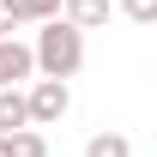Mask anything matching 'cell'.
I'll return each instance as SVG.
<instances>
[{
	"label": "cell",
	"instance_id": "1",
	"mask_svg": "<svg viewBox=\"0 0 157 157\" xmlns=\"http://www.w3.org/2000/svg\"><path fill=\"white\" fill-rule=\"evenodd\" d=\"M30 60H36V73L42 78H67L85 67V36H78L73 24H60V18H48V24H36V42H30Z\"/></svg>",
	"mask_w": 157,
	"mask_h": 157
},
{
	"label": "cell",
	"instance_id": "2",
	"mask_svg": "<svg viewBox=\"0 0 157 157\" xmlns=\"http://www.w3.org/2000/svg\"><path fill=\"white\" fill-rule=\"evenodd\" d=\"M67 109H73V91H67L60 78H36V85L24 91V115H30V127H55Z\"/></svg>",
	"mask_w": 157,
	"mask_h": 157
},
{
	"label": "cell",
	"instance_id": "3",
	"mask_svg": "<svg viewBox=\"0 0 157 157\" xmlns=\"http://www.w3.org/2000/svg\"><path fill=\"white\" fill-rule=\"evenodd\" d=\"M30 73H36V60H30V42L6 36V42H0V91H18V78H30Z\"/></svg>",
	"mask_w": 157,
	"mask_h": 157
},
{
	"label": "cell",
	"instance_id": "4",
	"mask_svg": "<svg viewBox=\"0 0 157 157\" xmlns=\"http://www.w3.org/2000/svg\"><path fill=\"white\" fill-rule=\"evenodd\" d=\"M60 24H73L78 36H85V30L109 24V0H60Z\"/></svg>",
	"mask_w": 157,
	"mask_h": 157
},
{
	"label": "cell",
	"instance_id": "5",
	"mask_svg": "<svg viewBox=\"0 0 157 157\" xmlns=\"http://www.w3.org/2000/svg\"><path fill=\"white\" fill-rule=\"evenodd\" d=\"M0 6H6L12 24H48V18H60V0H0Z\"/></svg>",
	"mask_w": 157,
	"mask_h": 157
},
{
	"label": "cell",
	"instance_id": "6",
	"mask_svg": "<svg viewBox=\"0 0 157 157\" xmlns=\"http://www.w3.org/2000/svg\"><path fill=\"white\" fill-rule=\"evenodd\" d=\"M18 127H30V115H24V91H0V139L18 133Z\"/></svg>",
	"mask_w": 157,
	"mask_h": 157
},
{
	"label": "cell",
	"instance_id": "7",
	"mask_svg": "<svg viewBox=\"0 0 157 157\" xmlns=\"http://www.w3.org/2000/svg\"><path fill=\"white\" fill-rule=\"evenodd\" d=\"M6 157H48V139L36 127H18V133H6Z\"/></svg>",
	"mask_w": 157,
	"mask_h": 157
},
{
	"label": "cell",
	"instance_id": "8",
	"mask_svg": "<svg viewBox=\"0 0 157 157\" xmlns=\"http://www.w3.org/2000/svg\"><path fill=\"white\" fill-rule=\"evenodd\" d=\"M85 157H133V139L127 133H91L85 139Z\"/></svg>",
	"mask_w": 157,
	"mask_h": 157
},
{
	"label": "cell",
	"instance_id": "9",
	"mask_svg": "<svg viewBox=\"0 0 157 157\" xmlns=\"http://www.w3.org/2000/svg\"><path fill=\"white\" fill-rule=\"evenodd\" d=\"M121 12L133 24H157V0H121Z\"/></svg>",
	"mask_w": 157,
	"mask_h": 157
},
{
	"label": "cell",
	"instance_id": "10",
	"mask_svg": "<svg viewBox=\"0 0 157 157\" xmlns=\"http://www.w3.org/2000/svg\"><path fill=\"white\" fill-rule=\"evenodd\" d=\"M12 30H18V24H12V18H6V6H0V42H6V36H12Z\"/></svg>",
	"mask_w": 157,
	"mask_h": 157
},
{
	"label": "cell",
	"instance_id": "11",
	"mask_svg": "<svg viewBox=\"0 0 157 157\" xmlns=\"http://www.w3.org/2000/svg\"><path fill=\"white\" fill-rule=\"evenodd\" d=\"M0 157H6V139H0Z\"/></svg>",
	"mask_w": 157,
	"mask_h": 157
}]
</instances>
